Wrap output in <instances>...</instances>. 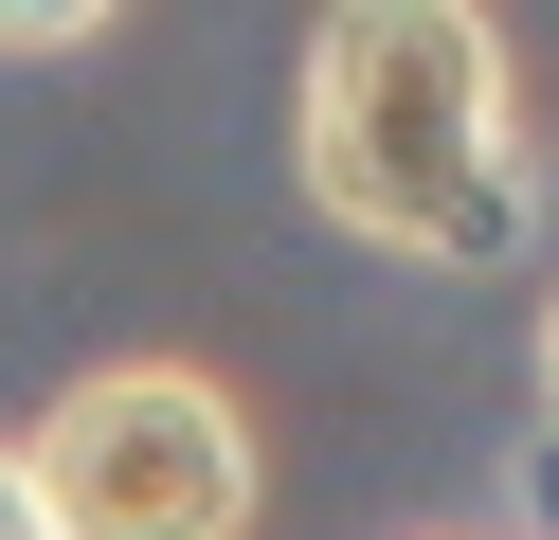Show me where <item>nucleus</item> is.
<instances>
[{
    "instance_id": "f257e3e1",
    "label": "nucleus",
    "mask_w": 559,
    "mask_h": 540,
    "mask_svg": "<svg viewBox=\"0 0 559 540\" xmlns=\"http://www.w3.org/2000/svg\"><path fill=\"white\" fill-rule=\"evenodd\" d=\"M289 180L325 235L397 252V271H506L542 235L506 19L487 0H325L289 72Z\"/></svg>"
},
{
    "instance_id": "f03ea898",
    "label": "nucleus",
    "mask_w": 559,
    "mask_h": 540,
    "mask_svg": "<svg viewBox=\"0 0 559 540\" xmlns=\"http://www.w3.org/2000/svg\"><path fill=\"white\" fill-rule=\"evenodd\" d=\"M19 468H37L55 540H253V504H271L253 415H235V379H199V360H91V379L19 432Z\"/></svg>"
},
{
    "instance_id": "39448f33",
    "label": "nucleus",
    "mask_w": 559,
    "mask_h": 540,
    "mask_svg": "<svg viewBox=\"0 0 559 540\" xmlns=\"http://www.w3.org/2000/svg\"><path fill=\"white\" fill-rule=\"evenodd\" d=\"M0 540H55V523H37V468H19V451H0Z\"/></svg>"
},
{
    "instance_id": "7ed1b4c3",
    "label": "nucleus",
    "mask_w": 559,
    "mask_h": 540,
    "mask_svg": "<svg viewBox=\"0 0 559 540\" xmlns=\"http://www.w3.org/2000/svg\"><path fill=\"white\" fill-rule=\"evenodd\" d=\"M127 0H0V55H91Z\"/></svg>"
},
{
    "instance_id": "423d86ee",
    "label": "nucleus",
    "mask_w": 559,
    "mask_h": 540,
    "mask_svg": "<svg viewBox=\"0 0 559 540\" xmlns=\"http://www.w3.org/2000/svg\"><path fill=\"white\" fill-rule=\"evenodd\" d=\"M542 415H559V288H542Z\"/></svg>"
},
{
    "instance_id": "20e7f679",
    "label": "nucleus",
    "mask_w": 559,
    "mask_h": 540,
    "mask_svg": "<svg viewBox=\"0 0 559 540\" xmlns=\"http://www.w3.org/2000/svg\"><path fill=\"white\" fill-rule=\"evenodd\" d=\"M523 540H559V415L523 432Z\"/></svg>"
},
{
    "instance_id": "0eeeda50",
    "label": "nucleus",
    "mask_w": 559,
    "mask_h": 540,
    "mask_svg": "<svg viewBox=\"0 0 559 540\" xmlns=\"http://www.w3.org/2000/svg\"><path fill=\"white\" fill-rule=\"evenodd\" d=\"M433 540H451V523H433Z\"/></svg>"
}]
</instances>
